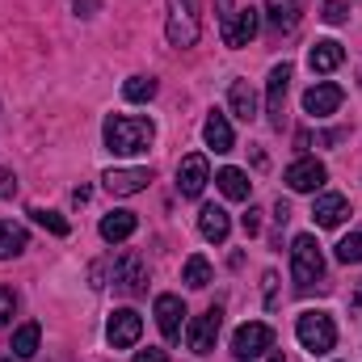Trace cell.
Segmentation results:
<instances>
[{
	"label": "cell",
	"mask_w": 362,
	"mask_h": 362,
	"mask_svg": "<svg viewBox=\"0 0 362 362\" xmlns=\"http://www.w3.org/2000/svg\"><path fill=\"white\" fill-rule=\"evenodd\" d=\"M152 139H156L152 118H131V114L105 118V148L114 156H139V152L152 148Z\"/></svg>",
	"instance_id": "1"
},
{
	"label": "cell",
	"mask_w": 362,
	"mask_h": 362,
	"mask_svg": "<svg viewBox=\"0 0 362 362\" xmlns=\"http://www.w3.org/2000/svg\"><path fill=\"white\" fill-rule=\"evenodd\" d=\"M341 59H346V47H341L337 38H320V42L308 51L312 72H333V68H341Z\"/></svg>",
	"instance_id": "19"
},
{
	"label": "cell",
	"mask_w": 362,
	"mask_h": 362,
	"mask_svg": "<svg viewBox=\"0 0 362 362\" xmlns=\"http://www.w3.org/2000/svg\"><path fill=\"white\" fill-rule=\"evenodd\" d=\"M257 30H262V13L249 4V8H236L228 21H223V42L228 47H249L253 38H257Z\"/></svg>",
	"instance_id": "10"
},
{
	"label": "cell",
	"mask_w": 362,
	"mask_h": 362,
	"mask_svg": "<svg viewBox=\"0 0 362 362\" xmlns=\"http://www.w3.org/2000/svg\"><path fill=\"white\" fill-rule=\"evenodd\" d=\"M38 337H42L38 325H21V329L13 333V354H17V358H34V354H38Z\"/></svg>",
	"instance_id": "26"
},
{
	"label": "cell",
	"mask_w": 362,
	"mask_h": 362,
	"mask_svg": "<svg viewBox=\"0 0 362 362\" xmlns=\"http://www.w3.org/2000/svg\"><path fill=\"white\" fill-rule=\"evenodd\" d=\"M291 278H295V291H312L325 278V253H320L316 236H308V232L291 240Z\"/></svg>",
	"instance_id": "2"
},
{
	"label": "cell",
	"mask_w": 362,
	"mask_h": 362,
	"mask_svg": "<svg viewBox=\"0 0 362 362\" xmlns=\"http://www.w3.org/2000/svg\"><path fill=\"white\" fill-rule=\"evenodd\" d=\"M139 333H144V316H139L135 308H118V312L110 316V325H105V341H110L114 350H131V346L139 341Z\"/></svg>",
	"instance_id": "6"
},
{
	"label": "cell",
	"mask_w": 362,
	"mask_h": 362,
	"mask_svg": "<svg viewBox=\"0 0 362 362\" xmlns=\"http://www.w3.org/2000/svg\"><path fill=\"white\" fill-rule=\"evenodd\" d=\"M354 303H358V308H362V286H358V291H354Z\"/></svg>",
	"instance_id": "38"
},
{
	"label": "cell",
	"mask_w": 362,
	"mask_h": 362,
	"mask_svg": "<svg viewBox=\"0 0 362 362\" xmlns=\"http://www.w3.org/2000/svg\"><path fill=\"white\" fill-rule=\"evenodd\" d=\"M72 8H76L81 17H93V13H97L101 4H97V0H72Z\"/></svg>",
	"instance_id": "34"
},
{
	"label": "cell",
	"mask_w": 362,
	"mask_h": 362,
	"mask_svg": "<svg viewBox=\"0 0 362 362\" xmlns=\"http://www.w3.org/2000/svg\"><path fill=\"white\" fill-rule=\"evenodd\" d=\"M295 333H299V346H303L308 354H329V350L337 346V325H333V316H325V312H303V316L295 320Z\"/></svg>",
	"instance_id": "4"
},
{
	"label": "cell",
	"mask_w": 362,
	"mask_h": 362,
	"mask_svg": "<svg viewBox=\"0 0 362 362\" xmlns=\"http://www.w3.org/2000/svg\"><path fill=\"white\" fill-rule=\"evenodd\" d=\"M110 282H114V291H118V295H127V299L144 295V291H148V266H144V257H139V253H131V249H127V253H118Z\"/></svg>",
	"instance_id": "5"
},
{
	"label": "cell",
	"mask_w": 362,
	"mask_h": 362,
	"mask_svg": "<svg viewBox=\"0 0 362 362\" xmlns=\"http://www.w3.org/2000/svg\"><path fill=\"white\" fill-rule=\"evenodd\" d=\"M206 181H211V169H206V156H185L177 165V189L181 198H198L202 189H206Z\"/></svg>",
	"instance_id": "13"
},
{
	"label": "cell",
	"mask_w": 362,
	"mask_h": 362,
	"mask_svg": "<svg viewBox=\"0 0 362 362\" xmlns=\"http://www.w3.org/2000/svg\"><path fill=\"white\" fill-rule=\"evenodd\" d=\"M0 194H17V181L8 177V173H0Z\"/></svg>",
	"instance_id": "36"
},
{
	"label": "cell",
	"mask_w": 362,
	"mask_h": 362,
	"mask_svg": "<svg viewBox=\"0 0 362 362\" xmlns=\"http://www.w3.org/2000/svg\"><path fill=\"white\" fill-rule=\"evenodd\" d=\"M274 219H278V223H286V219H291V206H286V202H278V206H274Z\"/></svg>",
	"instance_id": "37"
},
{
	"label": "cell",
	"mask_w": 362,
	"mask_h": 362,
	"mask_svg": "<svg viewBox=\"0 0 362 362\" xmlns=\"http://www.w3.org/2000/svg\"><path fill=\"white\" fill-rule=\"evenodd\" d=\"M270 346H274V329L262 325V320L240 325V329L232 333V354H236V358H257V354H266Z\"/></svg>",
	"instance_id": "7"
},
{
	"label": "cell",
	"mask_w": 362,
	"mask_h": 362,
	"mask_svg": "<svg viewBox=\"0 0 362 362\" xmlns=\"http://www.w3.org/2000/svg\"><path fill=\"white\" fill-rule=\"evenodd\" d=\"M202 139H206V148H215V152H232V148H236V135H232L228 114L211 110V114H206V122H202Z\"/></svg>",
	"instance_id": "18"
},
{
	"label": "cell",
	"mask_w": 362,
	"mask_h": 362,
	"mask_svg": "<svg viewBox=\"0 0 362 362\" xmlns=\"http://www.w3.org/2000/svg\"><path fill=\"white\" fill-rule=\"evenodd\" d=\"M341 101H346L341 85L320 81V85H312V89L303 93V114H312V118H329V114H337V105H341Z\"/></svg>",
	"instance_id": "11"
},
{
	"label": "cell",
	"mask_w": 362,
	"mask_h": 362,
	"mask_svg": "<svg viewBox=\"0 0 362 362\" xmlns=\"http://www.w3.org/2000/svg\"><path fill=\"white\" fill-rule=\"evenodd\" d=\"M25 245H30V232L21 223H13V219H0V262L17 257Z\"/></svg>",
	"instance_id": "23"
},
{
	"label": "cell",
	"mask_w": 362,
	"mask_h": 362,
	"mask_svg": "<svg viewBox=\"0 0 362 362\" xmlns=\"http://www.w3.org/2000/svg\"><path fill=\"white\" fill-rule=\"evenodd\" d=\"M245 232H249V236L262 232V211H257V206H249V215H245Z\"/></svg>",
	"instance_id": "33"
},
{
	"label": "cell",
	"mask_w": 362,
	"mask_h": 362,
	"mask_svg": "<svg viewBox=\"0 0 362 362\" xmlns=\"http://www.w3.org/2000/svg\"><path fill=\"white\" fill-rule=\"evenodd\" d=\"M135 228H139L135 211H110V215L101 219V240H110V245L131 240V236H135Z\"/></svg>",
	"instance_id": "20"
},
{
	"label": "cell",
	"mask_w": 362,
	"mask_h": 362,
	"mask_svg": "<svg viewBox=\"0 0 362 362\" xmlns=\"http://www.w3.org/2000/svg\"><path fill=\"white\" fill-rule=\"evenodd\" d=\"M101 181H105V189H110L114 198H131V194L148 189L152 173H148V169H110V173H105Z\"/></svg>",
	"instance_id": "16"
},
{
	"label": "cell",
	"mask_w": 362,
	"mask_h": 362,
	"mask_svg": "<svg viewBox=\"0 0 362 362\" xmlns=\"http://www.w3.org/2000/svg\"><path fill=\"white\" fill-rule=\"evenodd\" d=\"M270 362H286V358H282V354H270Z\"/></svg>",
	"instance_id": "39"
},
{
	"label": "cell",
	"mask_w": 362,
	"mask_h": 362,
	"mask_svg": "<svg viewBox=\"0 0 362 362\" xmlns=\"http://www.w3.org/2000/svg\"><path fill=\"white\" fill-rule=\"evenodd\" d=\"M337 262H341V266H358L362 262V232H350V236L337 245Z\"/></svg>",
	"instance_id": "28"
},
{
	"label": "cell",
	"mask_w": 362,
	"mask_h": 362,
	"mask_svg": "<svg viewBox=\"0 0 362 362\" xmlns=\"http://www.w3.org/2000/svg\"><path fill=\"white\" fill-rule=\"evenodd\" d=\"M156 325L165 333V341H177L181 325H185V303L177 295H156Z\"/></svg>",
	"instance_id": "15"
},
{
	"label": "cell",
	"mask_w": 362,
	"mask_h": 362,
	"mask_svg": "<svg viewBox=\"0 0 362 362\" xmlns=\"http://www.w3.org/2000/svg\"><path fill=\"white\" fill-rule=\"evenodd\" d=\"M0 362H13V358H0Z\"/></svg>",
	"instance_id": "40"
},
{
	"label": "cell",
	"mask_w": 362,
	"mask_h": 362,
	"mask_svg": "<svg viewBox=\"0 0 362 362\" xmlns=\"http://www.w3.org/2000/svg\"><path fill=\"white\" fill-rule=\"evenodd\" d=\"M262 282H266V303H270V308H274V286H278V274H266V278H262Z\"/></svg>",
	"instance_id": "35"
},
{
	"label": "cell",
	"mask_w": 362,
	"mask_h": 362,
	"mask_svg": "<svg viewBox=\"0 0 362 362\" xmlns=\"http://www.w3.org/2000/svg\"><path fill=\"white\" fill-rule=\"evenodd\" d=\"M13 308H17V295H13L8 286H0V325L13 320Z\"/></svg>",
	"instance_id": "31"
},
{
	"label": "cell",
	"mask_w": 362,
	"mask_h": 362,
	"mask_svg": "<svg viewBox=\"0 0 362 362\" xmlns=\"http://www.w3.org/2000/svg\"><path fill=\"white\" fill-rule=\"evenodd\" d=\"M228 101H232V114H236L240 122H253V118H257V93H253L249 81H232Z\"/></svg>",
	"instance_id": "22"
},
{
	"label": "cell",
	"mask_w": 362,
	"mask_h": 362,
	"mask_svg": "<svg viewBox=\"0 0 362 362\" xmlns=\"http://www.w3.org/2000/svg\"><path fill=\"white\" fill-rule=\"evenodd\" d=\"M122 97H127V101H152V97H156V81H152V76H131V81L122 85Z\"/></svg>",
	"instance_id": "27"
},
{
	"label": "cell",
	"mask_w": 362,
	"mask_h": 362,
	"mask_svg": "<svg viewBox=\"0 0 362 362\" xmlns=\"http://www.w3.org/2000/svg\"><path fill=\"white\" fill-rule=\"evenodd\" d=\"M266 17H270V25L278 34L295 30L299 25V0H266Z\"/></svg>",
	"instance_id": "24"
},
{
	"label": "cell",
	"mask_w": 362,
	"mask_h": 362,
	"mask_svg": "<svg viewBox=\"0 0 362 362\" xmlns=\"http://www.w3.org/2000/svg\"><path fill=\"white\" fill-rule=\"evenodd\" d=\"M30 215H34V223H42L51 236H68V219H64V215H55V211H42V206H34Z\"/></svg>",
	"instance_id": "29"
},
{
	"label": "cell",
	"mask_w": 362,
	"mask_h": 362,
	"mask_svg": "<svg viewBox=\"0 0 362 362\" xmlns=\"http://www.w3.org/2000/svg\"><path fill=\"white\" fill-rule=\"evenodd\" d=\"M312 219H316L320 228H341V223L350 219V198H346V194H320V198L312 202Z\"/></svg>",
	"instance_id": "14"
},
{
	"label": "cell",
	"mask_w": 362,
	"mask_h": 362,
	"mask_svg": "<svg viewBox=\"0 0 362 362\" xmlns=\"http://www.w3.org/2000/svg\"><path fill=\"white\" fill-rule=\"evenodd\" d=\"M320 17H325L329 25H341V21L350 17V13H346V0H325V13H320Z\"/></svg>",
	"instance_id": "30"
},
{
	"label": "cell",
	"mask_w": 362,
	"mask_h": 362,
	"mask_svg": "<svg viewBox=\"0 0 362 362\" xmlns=\"http://www.w3.org/2000/svg\"><path fill=\"white\" fill-rule=\"evenodd\" d=\"M181 282H185V286H194V291L211 286V282H215V270H211V262H206L202 253L185 257V266H181Z\"/></svg>",
	"instance_id": "25"
},
{
	"label": "cell",
	"mask_w": 362,
	"mask_h": 362,
	"mask_svg": "<svg viewBox=\"0 0 362 362\" xmlns=\"http://www.w3.org/2000/svg\"><path fill=\"white\" fill-rule=\"evenodd\" d=\"M198 232H202L211 245H223V240H228V232H232V215H228L223 206L206 202V206L198 211Z\"/></svg>",
	"instance_id": "17"
},
{
	"label": "cell",
	"mask_w": 362,
	"mask_h": 362,
	"mask_svg": "<svg viewBox=\"0 0 362 362\" xmlns=\"http://www.w3.org/2000/svg\"><path fill=\"white\" fill-rule=\"evenodd\" d=\"M165 34H169V47H194L198 34H202V13H198V0H169V17H165Z\"/></svg>",
	"instance_id": "3"
},
{
	"label": "cell",
	"mask_w": 362,
	"mask_h": 362,
	"mask_svg": "<svg viewBox=\"0 0 362 362\" xmlns=\"http://www.w3.org/2000/svg\"><path fill=\"white\" fill-rule=\"evenodd\" d=\"M219 325H223V312H219V308H206L202 316H194L189 329H185L189 350H194V354H211V350H215V337H219Z\"/></svg>",
	"instance_id": "8"
},
{
	"label": "cell",
	"mask_w": 362,
	"mask_h": 362,
	"mask_svg": "<svg viewBox=\"0 0 362 362\" xmlns=\"http://www.w3.org/2000/svg\"><path fill=\"white\" fill-rule=\"evenodd\" d=\"M282 181H286L295 194H316V189L329 181V169H325L316 156H303V160H295V165L286 169V177Z\"/></svg>",
	"instance_id": "9"
},
{
	"label": "cell",
	"mask_w": 362,
	"mask_h": 362,
	"mask_svg": "<svg viewBox=\"0 0 362 362\" xmlns=\"http://www.w3.org/2000/svg\"><path fill=\"white\" fill-rule=\"evenodd\" d=\"M286 85H291V64H278L266 81V114H270V127L282 131V110H286Z\"/></svg>",
	"instance_id": "12"
},
{
	"label": "cell",
	"mask_w": 362,
	"mask_h": 362,
	"mask_svg": "<svg viewBox=\"0 0 362 362\" xmlns=\"http://www.w3.org/2000/svg\"><path fill=\"white\" fill-rule=\"evenodd\" d=\"M135 362H169V354L156 350V346H148V350H135Z\"/></svg>",
	"instance_id": "32"
},
{
	"label": "cell",
	"mask_w": 362,
	"mask_h": 362,
	"mask_svg": "<svg viewBox=\"0 0 362 362\" xmlns=\"http://www.w3.org/2000/svg\"><path fill=\"white\" fill-rule=\"evenodd\" d=\"M215 185L232 202H249V194H253V181H249V173H240V169H219L215 173Z\"/></svg>",
	"instance_id": "21"
}]
</instances>
